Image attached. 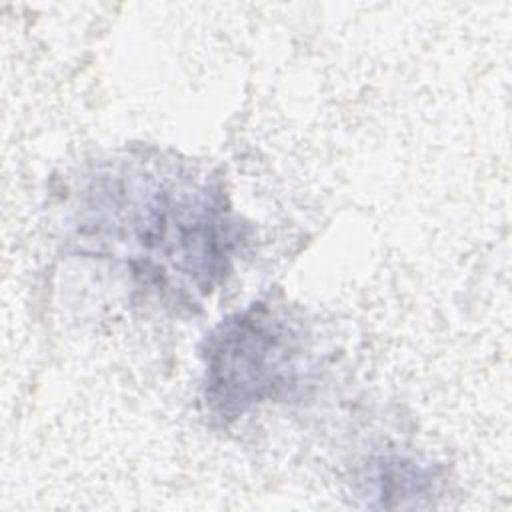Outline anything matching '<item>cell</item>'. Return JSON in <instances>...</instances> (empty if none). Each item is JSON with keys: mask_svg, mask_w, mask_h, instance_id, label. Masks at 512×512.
Wrapping results in <instances>:
<instances>
[{"mask_svg": "<svg viewBox=\"0 0 512 512\" xmlns=\"http://www.w3.org/2000/svg\"><path fill=\"white\" fill-rule=\"evenodd\" d=\"M84 216L86 240L110 246L144 288L176 304L210 292L228 268L232 224L208 182L120 168L92 184Z\"/></svg>", "mask_w": 512, "mask_h": 512, "instance_id": "1", "label": "cell"}, {"mask_svg": "<svg viewBox=\"0 0 512 512\" xmlns=\"http://www.w3.org/2000/svg\"><path fill=\"white\" fill-rule=\"evenodd\" d=\"M302 334L288 316L264 302L224 318L206 338L202 396L222 424L250 408L286 396L302 368Z\"/></svg>", "mask_w": 512, "mask_h": 512, "instance_id": "2", "label": "cell"}, {"mask_svg": "<svg viewBox=\"0 0 512 512\" xmlns=\"http://www.w3.org/2000/svg\"><path fill=\"white\" fill-rule=\"evenodd\" d=\"M364 482L368 492L374 498L382 500V506H406V500L416 504V498H422L434 486V474L428 468L416 466L404 460H382L366 474Z\"/></svg>", "mask_w": 512, "mask_h": 512, "instance_id": "3", "label": "cell"}]
</instances>
